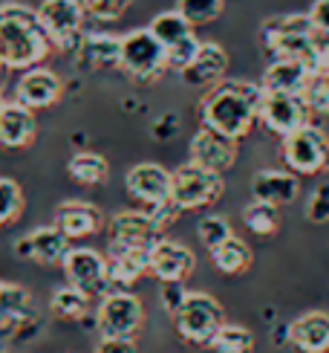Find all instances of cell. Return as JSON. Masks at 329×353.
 I'll return each mask as SVG.
<instances>
[{"instance_id": "24", "label": "cell", "mask_w": 329, "mask_h": 353, "mask_svg": "<svg viewBox=\"0 0 329 353\" xmlns=\"http://www.w3.org/2000/svg\"><path fill=\"white\" fill-rule=\"evenodd\" d=\"M26 243H29V258L38 261V263H47V267H55V263H64L67 252H70V238L52 226H41L35 232L26 234Z\"/></svg>"}, {"instance_id": "9", "label": "cell", "mask_w": 329, "mask_h": 353, "mask_svg": "<svg viewBox=\"0 0 329 353\" xmlns=\"http://www.w3.org/2000/svg\"><path fill=\"white\" fill-rule=\"evenodd\" d=\"M38 18L47 29L55 50L76 52L84 38V9L76 0H43L38 6Z\"/></svg>"}, {"instance_id": "7", "label": "cell", "mask_w": 329, "mask_h": 353, "mask_svg": "<svg viewBox=\"0 0 329 353\" xmlns=\"http://www.w3.org/2000/svg\"><path fill=\"white\" fill-rule=\"evenodd\" d=\"M280 151L292 174H321L329 168V137L312 122L283 137Z\"/></svg>"}, {"instance_id": "35", "label": "cell", "mask_w": 329, "mask_h": 353, "mask_svg": "<svg viewBox=\"0 0 329 353\" xmlns=\"http://www.w3.org/2000/svg\"><path fill=\"white\" fill-rule=\"evenodd\" d=\"M76 3L84 9L87 18L101 21V23H113L130 9L133 0H76Z\"/></svg>"}, {"instance_id": "13", "label": "cell", "mask_w": 329, "mask_h": 353, "mask_svg": "<svg viewBox=\"0 0 329 353\" xmlns=\"http://www.w3.org/2000/svg\"><path fill=\"white\" fill-rule=\"evenodd\" d=\"M272 134H277L280 139L295 134L297 128L309 125V108L304 96H266L260 101V119Z\"/></svg>"}, {"instance_id": "32", "label": "cell", "mask_w": 329, "mask_h": 353, "mask_svg": "<svg viewBox=\"0 0 329 353\" xmlns=\"http://www.w3.org/2000/svg\"><path fill=\"white\" fill-rule=\"evenodd\" d=\"M243 223L248 232L260 234H275L277 226H280V214H277V205H268V203H260V200H251L246 209H243Z\"/></svg>"}, {"instance_id": "45", "label": "cell", "mask_w": 329, "mask_h": 353, "mask_svg": "<svg viewBox=\"0 0 329 353\" xmlns=\"http://www.w3.org/2000/svg\"><path fill=\"white\" fill-rule=\"evenodd\" d=\"M0 70H3V67H0Z\"/></svg>"}, {"instance_id": "25", "label": "cell", "mask_w": 329, "mask_h": 353, "mask_svg": "<svg viewBox=\"0 0 329 353\" xmlns=\"http://www.w3.org/2000/svg\"><path fill=\"white\" fill-rule=\"evenodd\" d=\"M110 281L113 287L136 284L145 272H151V249H116L110 252Z\"/></svg>"}, {"instance_id": "26", "label": "cell", "mask_w": 329, "mask_h": 353, "mask_svg": "<svg viewBox=\"0 0 329 353\" xmlns=\"http://www.w3.org/2000/svg\"><path fill=\"white\" fill-rule=\"evenodd\" d=\"M211 261H214V267L220 272H226V275H240L251 267V249L243 238H237V234H231V238L226 243H220L217 249H211Z\"/></svg>"}, {"instance_id": "12", "label": "cell", "mask_w": 329, "mask_h": 353, "mask_svg": "<svg viewBox=\"0 0 329 353\" xmlns=\"http://www.w3.org/2000/svg\"><path fill=\"white\" fill-rule=\"evenodd\" d=\"M171 171L162 168L156 163H139L133 165L125 176V188L133 200L145 203L147 209H156V205L171 203Z\"/></svg>"}, {"instance_id": "17", "label": "cell", "mask_w": 329, "mask_h": 353, "mask_svg": "<svg viewBox=\"0 0 329 353\" xmlns=\"http://www.w3.org/2000/svg\"><path fill=\"white\" fill-rule=\"evenodd\" d=\"M52 223L61 229L70 241H78V238H89V234L101 232L104 214H101L98 205L87 203V200H64L55 209Z\"/></svg>"}, {"instance_id": "27", "label": "cell", "mask_w": 329, "mask_h": 353, "mask_svg": "<svg viewBox=\"0 0 329 353\" xmlns=\"http://www.w3.org/2000/svg\"><path fill=\"white\" fill-rule=\"evenodd\" d=\"M107 171H110L107 159L96 151H78V154H72L67 163V174L72 176V183H78V185H98V183H104Z\"/></svg>"}, {"instance_id": "14", "label": "cell", "mask_w": 329, "mask_h": 353, "mask_svg": "<svg viewBox=\"0 0 329 353\" xmlns=\"http://www.w3.org/2000/svg\"><path fill=\"white\" fill-rule=\"evenodd\" d=\"M64 96V84L47 67H32L26 70L21 81L14 84V101H21L29 110H47L58 105Z\"/></svg>"}, {"instance_id": "6", "label": "cell", "mask_w": 329, "mask_h": 353, "mask_svg": "<svg viewBox=\"0 0 329 353\" xmlns=\"http://www.w3.org/2000/svg\"><path fill=\"white\" fill-rule=\"evenodd\" d=\"M171 200L179 205V212H193L205 209L220 200L222 194V174L208 171L197 163H185L176 171H171Z\"/></svg>"}, {"instance_id": "18", "label": "cell", "mask_w": 329, "mask_h": 353, "mask_svg": "<svg viewBox=\"0 0 329 353\" xmlns=\"http://www.w3.org/2000/svg\"><path fill=\"white\" fill-rule=\"evenodd\" d=\"M286 342L297 353H329V313L309 310L286 327Z\"/></svg>"}, {"instance_id": "39", "label": "cell", "mask_w": 329, "mask_h": 353, "mask_svg": "<svg viewBox=\"0 0 329 353\" xmlns=\"http://www.w3.org/2000/svg\"><path fill=\"white\" fill-rule=\"evenodd\" d=\"M200 38L197 35H191V38H185V41H179V43H173L171 50H164L168 52V70H173V72H182L191 61H193V55H197V50H200Z\"/></svg>"}, {"instance_id": "37", "label": "cell", "mask_w": 329, "mask_h": 353, "mask_svg": "<svg viewBox=\"0 0 329 353\" xmlns=\"http://www.w3.org/2000/svg\"><path fill=\"white\" fill-rule=\"evenodd\" d=\"M197 234H200V241L208 246V252H211V249H217L220 243H226L234 232H231V223L222 214H208L197 223Z\"/></svg>"}, {"instance_id": "19", "label": "cell", "mask_w": 329, "mask_h": 353, "mask_svg": "<svg viewBox=\"0 0 329 353\" xmlns=\"http://www.w3.org/2000/svg\"><path fill=\"white\" fill-rule=\"evenodd\" d=\"M309 79L312 72L306 70V64L292 61V58H277V61L266 67L260 79V90L266 96H304Z\"/></svg>"}, {"instance_id": "38", "label": "cell", "mask_w": 329, "mask_h": 353, "mask_svg": "<svg viewBox=\"0 0 329 353\" xmlns=\"http://www.w3.org/2000/svg\"><path fill=\"white\" fill-rule=\"evenodd\" d=\"M306 220L315 226L329 223V183H318L306 200Z\"/></svg>"}, {"instance_id": "29", "label": "cell", "mask_w": 329, "mask_h": 353, "mask_svg": "<svg viewBox=\"0 0 329 353\" xmlns=\"http://www.w3.org/2000/svg\"><path fill=\"white\" fill-rule=\"evenodd\" d=\"M151 32L159 38V43L164 50H171L173 43H179V41H185V38H191L193 35V26L179 14L176 9L173 12H162V14H156V18L151 21Z\"/></svg>"}, {"instance_id": "1", "label": "cell", "mask_w": 329, "mask_h": 353, "mask_svg": "<svg viewBox=\"0 0 329 353\" xmlns=\"http://www.w3.org/2000/svg\"><path fill=\"white\" fill-rule=\"evenodd\" d=\"M263 90L254 81H217L208 87V93L200 101L202 128H211L217 134L231 139H243L254 122L260 119Z\"/></svg>"}, {"instance_id": "16", "label": "cell", "mask_w": 329, "mask_h": 353, "mask_svg": "<svg viewBox=\"0 0 329 353\" xmlns=\"http://www.w3.org/2000/svg\"><path fill=\"white\" fill-rule=\"evenodd\" d=\"M197 267V258L185 243H176V241H159L151 249V275L159 278L162 284H185V278L193 272Z\"/></svg>"}, {"instance_id": "40", "label": "cell", "mask_w": 329, "mask_h": 353, "mask_svg": "<svg viewBox=\"0 0 329 353\" xmlns=\"http://www.w3.org/2000/svg\"><path fill=\"white\" fill-rule=\"evenodd\" d=\"M96 353H139L133 336H101Z\"/></svg>"}, {"instance_id": "30", "label": "cell", "mask_w": 329, "mask_h": 353, "mask_svg": "<svg viewBox=\"0 0 329 353\" xmlns=\"http://www.w3.org/2000/svg\"><path fill=\"white\" fill-rule=\"evenodd\" d=\"M50 310H52V316L64 319V321H78V319H84L87 310H89V296H84L81 290L70 287V284H67V287H58V290L52 292Z\"/></svg>"}, {"instance_id": "34", "label": "cell", "mask_w": 329, "mask_h": 353, "mask_svg": "<svg viewBox=\"0 0 329 353\" xmlns=\"http://www.w3.org/2000/svg\"><path fill=\"white\" fill-rule=\"evenodd\" d=\"M176 12L191 23V26H202L211 23L222 14V0H179Z\"/></svg>"}, {"instance_id": "36", "label": "cell", "mask_w": 329, "mask_h": 353, "mask_svg": "<svg viewBox=\"0 0 329 353\" xmlns=\"http://www.w3.org/2000/svg\"><path fill=\"white\" fill-rule=\"evenodd\" d=\"M304 101H306L309 113L329 116V67L309 79L306 90H304Z\"/></svg>"}, {"instance_id": "11", "label": "cell", "mask_w": 329, "mask_h": 353, "mask_svg": "<svg viewBox=\"0 0 329 353\" xmlns=\"http://www.w3.org/2000/svg\"><path fill=\"white\" fill-rule=\"evenodd\" d=\"M110 252L116 249H153L162 241V229L151 212H118L107 223Z\"/></svg>"}, {"instance_id": "44", "label": "cell", "mask_w": 329, "mask_h": 353, "mask_svg": "<svg viewBox=\"0 0 329 353\" xmlns=\"http://www.w3.org/2000/svg\"><path fill=\"white\" fill-rule=\"evenodd\" d=\"M0 287H3V281H0Z\"/></svg>"}, {"instance_id": "31", "label": "cell", "mask_w": 329, "mask_h": 353, "mask_svg": "<svg viewBox=\"0 0 329 353\" xmlns=\"http://www.w3.org/2000/svg\"><path fill=\"white\" fill-rule=\"evenodd\" d=\"M211 347L214 353H251L254 350V333L243 325H222L217 333H214V339H211Z\"/></svg>"}, {"instance_id": "10", "label": "cell", "mask_w": 329, "mask_h": 353, "mask_svg": "<svg viewBox=\"0 0 329 353\" xmlns=\"http://www.w3.org/2000/svg\"><path fill=\"white\" fill-rule=\"evenodd\" d=\"M142 321H145V307L127 290H110L98 301L96 327L101 336H136Z\"/></svg>"}, {"instance_id": "5", "label": "cell", "mask_w": 329, "mask_h": 353, "mask_svg": "<svg viewBox=\"0 0 329 353\" xmlns=\"http://www.w3.org/2000/svg\"><path fill=\"white\" fill-rule=\"evenodd\" d=\"M118 70H125L133 81L151 84L168 70V52L147 26L133 29V32L122 35V67Z\"/></svg>"}, {"instance_id": "42", "label": "cell", "mask_w": 329, "mask_h": 353, "mask_svg": "<svg viewBox=\"0 0 329 353\" xmlns=\"http://www.w3.org/2000/svg\"><path fill=\"white\" fill-rule=\"evenodd\" d=\"M185 296H188V290L179 284V281H173V284H162V307L168 310L171 316L182 307V301H185Z\"/></svg>"}, {"instance_id": "41", "label": "cell", "mask_w": 329, "mask_h": 353, "mask_svg": "<svg viewBox=\"0 0 329 353\" xmlns=\"http://www.w3.org/2000/svg\"><path fill=\"white\" fill-rule=\"evenodd\" d=\"M306 14H309L312 26H315V32L329 41V0H315Z\"/></svg>"}, {"instance_id": "15", "label": "cell", "mask_w": 329, "mask_h": 353, "mask_svg": "<svg viewBox=\"0 0 329 353\" xmlns=\"http://www.w3.org/2000/svg\"><path fill=\"white\" fill-rule=\"evenodd\" d=\"M237 159V139L217 134L211 128H200L191 139V163H197L208 171H229Z\"/></svg>"}, {"instance_id": "4", "label": "cell", "mask_w": 329, "mask_h": 353, "mask_svg": "<svg viewBox=\"0 0 329 353\" xmlns=\"http://www.w3.org/2000/svg\"><path fill=\"white\" fill-rule=\"evenodd\" d=\"M226 325L222 304L208 292H188L182 307L173 313V327L188 345H211L214 333Z\"/></svg>"}, {"instance_id": "21", "label": "cell", "mask_w": 329, "mask_h": 353, "mask_svg": "<svg viewBox=\"0 0 329 353\" xmlns=\"http://www.w3.org/2000/svg\"><path fill=\"white\" fill-rule=\"evenodd\" d=\"M297 194H301V183H297V174L292 171L266 168L254 174V180H251V197L268 205H277V209L297 200Z\"/></svg>"}, {"instance_id": "2", "label": "cell", "mask_w": 329, "mask_h": 353, "mask_svg": "<svg viewBox=\"0 0 329 353\" xmlns=\"http://www.w3.org/2000/svg\"><path fill=\"white\" fill-rule=\"evenodd\" d=\"M52 50L55 47L38 18V9L23 3L0 6V67L26 72L41 67Z\"/></svg>"}, {"instance_id": "22", "label": "cell", "mask_w": 329, "mask_h": 353, "mask_svg": "<svg viewBox=\"0 0 329 353\" xmlns=\"http://www.w3.org/2000/svg\"><path fill=\"white\" fill-rule=\"evenodd\" d=\"M35 139V110L21 101H6L0 110V145L9 151L29 148Z\"/></svg>"}, {"instance_id": "20", "label": "cell", "mask_w": 329, "mask_h": 353, "mask_svg": "<svg viewBox=\"0 0 329 353\" xmlns=\"http://www.w3.org/2000/svg\"><path fill=\"white\" fill-rule=\"evenodd\" d=\"M226 70H229V52L214 41H202L193 61L179 76L191 87H214L217 81H222Z\"/></svg>"}, {"instance_id": "8", "label": "cell", "mask_w": 329, "mask_h": 353, "mask_svg": "<svg viewBox=\"0 0 329 353\" xmlns=\"http://www.w3.org/2000/svg\"><path fill=\"white\" fill-rule=\"evenodd\" d=\"M61 267L67 275V284L81 290L89 299H104L113 290L110 263L101 252H96V249H87V246L70 249Z\"/></svg>"}, {"instance_id": "23", "label": "cell", "mask_w": 329, "mask_h": 353, "mask_svg": "<svg viewBox=\"0 0 329 353\" xmlns=\"http://www.w3.org/2000/svg\"><path fill=\"white\" fill-rule=\"evenodd\" d=\"M76 55L87 70H118L122 67V38L107 32H84Z\"/></svg>"}, {"instance_id": "33", "label": "cell", "mask_w": 329, "mask_h": 353, "mask_svg": "<svg viewBox=\"0 0 329 353\" xmlns=\"http://www.w3.org/2000/svg\"><path fill=\"white\" fill-rule=\"evenodd\" d=\"M23 212V191L12 176H0V226H9Z\"/></svg>"}, {"instance_id": "3", "label": "cell", "mask_w": 329, "mask_h": 353, "mask_svg": "<svg viewBox=\"0 0 329 353\" xmlns=\"http://www.w3.org/2000/svg\"><path fill=\"white\" fill-rule=\"evenodd\" d=\"M263 47L272 52V58H292V61L306 64V70L315 76L329 67V41L321 38L312 26L309 14L292 12V14H275L260 29Z\"/></svg>"}, {"instance_id": "28", "label": "cell", "mask_w": 329, "mask_h": 353, "mask_svg": "<svg viewBox=\"0 0 329 353\" xmlns=\"http://www.w3.org/2000/svg\"><path fill=\"white\" fill-rule=\"evenodd\" d=\"M32 310V296L21 284L0 287V325H21Z\"/></svg>"}, {"instance_id": "43", "label": "cell", "mask_w": 329, "mask_h": 353, "mask_svg": "<svg viewBox=\"0 0 329 353\" xmlns=\"http://www.w3.org/2000/svg\"><path fill=\"white\" fill-rule=\"evenodd\" d=\"M3 105H6V101H3V93H0V110H3Z\"/></svg>"}]
</instances>
